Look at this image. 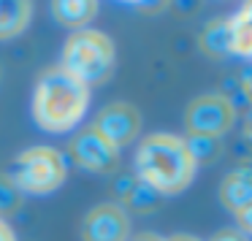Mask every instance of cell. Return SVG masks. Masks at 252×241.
I'll list each match as a JSON object with an SVG mask.
<instances>
[{
  "mask_svg": "<svg viewBox=\"0 0 252 241\" xmlns=\"http://www.w3.org/2000/svg\"><path fill=\"white\" fill-rule=\"evenodd\" d=\"M198 44H201L203 55H209V57H225L228 55V28H225V19L209 22L206 28H203Z\"/></svg>",
  "mask_w": 252,
  "mask_h": 241,
  "instance_id": "cell-13",
  "label": "cell"
},
{
  "mask_svg": "<svg viewBox=\"0 0 252 241\" xmlns=\"http://www.w3.org/2000/svg\"><path fill=\"white\" fill-rule=\"evenodd\" d=\"M136 179L152 187L158 195H176L187 190L195 179V160L187 149L185 138L174 133H152L138 141L136 157H133Z\"/></svg>",
  "mask_w": 252,
  "mask_h": 241,
  "instance_id": "cell-1",
  "label": "cell"
},
{
  "mask_svg": "<svg viewBox=\"0 0 252 241\" xmlns=\"http://www.w3.org/2000/svg\"><path fill=\"white\" fill-rule=\"evenodd\" d=\"M19 192L28 195H49L60 190L68 176L65 154L55 147H30L17 154L14 171L8 174Z\"/></svg>",
  "mask_w": 252,
  "mask_h": 241,
  "instance_id": "cell-4",
  "label": "cell"
},
{
  "mask_svg": "<svg viewBox=\"0 0 252 241\" xmlns=\"http://www.w3.org/2000/svg\"><path fill=\"white\" fill-rule=\"evenodd\" d=\"M236 103L222 92L198 95L185 109V125L190 136L220 138L236 125Z\"/></svg>",
  "mask_w": 252,
  "mask_h": 241,
  "instance_id": "cell-5",
  "label": "cell"
},
{
  "mask_svg": "<svg viewBox=\"0 0 252 241\" xmlns=\"http://www.w3.org/2000/svg\"><path fill=\"white\" fill-rule=\"evenodd\" d=\"M133 241H165V239H160V236H155V233H141V236H136Z\"/></svg>",
  "mask_w": 252,
  "mask_h": 241,
  "instance_id": "cell-20",
  "label": "cell"
},
{
  "mask_svg": "<svg viewBox=\"0 0 252 241\" xmlns=\"http://www.w3.org/2000/svg\"><path fill=\"white\" fill-rule=\"evenodd\" d=\"M98 14L95 0H55L52 3V17L71 30H84Z\"/></svg>",
  "mask_w": 252,
  "mask_h": 241,
  "instance_id": "cell-11",
  "label": "cell"
},
{
  "mask_svg": "<svg viewBox=\"0 0 252 241\" xmlns=\"http://www.w3.org/2000/svg\"><path fill=\"white\" fill-rule=\"evenodd\" d=\"M122 203H125L127 209H133V211H155L158 209V203L163 201V195H158V192L152 190V187H147V184H141L138 179H133V184L127 187V192L120 198ZM122 206V209H125Z\"/></svg>",
  "mask_w": 252,
  "mask_h": 241,
  "instance_id": "cell-14",
  "label": "cell"
},
{
  "mask_svg": "<svg viewBox=\"0 0 252 241\" xmlns=\"http://www.w3.org/2000/svg\"><path fill=\"white\" fill-rule=\"evenodd\" d=\"M220 203L239 222V230L250 236L252 230V168L241 163L220 181Z\"/></svg>",
  "mask_w": 252,
  "mask_h": 241,
  "instance_id": "cell-7",
  "label": "cell"
},
{
  "mask_svg": "<svg viewBox=\"0 0 252 241\" xmlns=\"http://www.w3.org/2000/svg\"><path fill=\"white\" fill-rule=\"evenodd\" d=\"M22 192H19V187L14 184V179L8 174H0V219L8 217V214L19 211V206H22Z\"/></svg>",
  "mask_w": 252,
  "mask_h": 241,
  "instance_id": "cell-16",
  "label": "cell"
},
{
  "mask_svg": "<svg viewBox=\"0 0 252 241\" xmlns=\"http://www.w3.org/2000/svg\"><path fill=\"white\" fill-rule=\"evenodd\" d=\"M33 6L28 0H0V41L17 38L28 30Z\"/></svg>",
  "mask_w": 252,
  "mask_h": 241,
  "instance_id": "cell-12",
  "label": "cell"
},
{
  "mask_svg": "<svg viewBox=\"0 0 252 241\" xmlns=\"http://www.w3.org/2000/svg\"><path fill=\"white\" fill-rule=\"evenodd\" d=\"M82 241H127L130 239V217L120 203H100L84 214L79 225Z\"/></svg>",
  "mask_w": 252,
  "mask_h": 241,
  "instance_id": "cell-6",
  "label": "cell"
},
{
  "mask_svg": "<svg viewBox=\"0 0 252 241\" xmlns=\"http://www.w3.org/2000/svg\"><path fill=\"white\" fill-rule=\"evenodd\" d=\"M114 65H117V49L114 41L106 33L84 28V30H73L68 35L65 46H63L60 68L76 82H82L84 87L109 82V76L114 73Z\"/></svg>",
  "mask_w": 252,
  "mask_h": 241,
  "instance_id": "cell-3",
  "label": "cell"
},
{
  "mask_svg": "<svg viewBox=\"0 0 252 241\" xmlns=\"http://www.w3.org/2000/svg\"><path fill=\"white\" fill-rule=\"evenodd\" d=\"M71 157L84 171H93V174H111V171L120 168V149L111 147L93 127L82 130L71 141Z\"/></svg>",
  "mask_w": 252,
  "mask_h": 241,
  "instance_id": "cell-9",
  "label": "cell"
},
{
  "mask_svg": "<svg viewBox=\"0 0 252 241\" xmlns=\"http://www.w3.org/2000/svg\"><path fill=\"white\" fill-rule=\"evenodd\" d=\"M228 28V55L250 57L252 55V3H244L230 19H225Z\"/></svg>",
  "mask_w": 252,
  "mask_h": 241,
  "instance_id": "cell-10",
  "label": "cell"
},
{
  "mask_svg": "<svg viewBox=\"0 0 252 241\" xmlns=\"http://www.w3.org/2000/svg\"><path fill=\"white\" fill-rule=\"evenodd\" d=\"M165 241H201V239H195V236H187V233H176V236H171V239H165Z\"/></svg>",
  "mask_w": 252,
  "mask_h": 241,
  "instance_id": "cell-19",
  "label": "cell"
},
{
  "mask_svg": "<svg viewBox=\"0 0 252 241\" xmlns=\"http://www.w3.org/2000/svg\"><path fill=\"white\" fill-rule=\"evenodd\" d=\"M209 241H250V236L241 233L239 228H222V230H217Z\"/></svg>",
  "mask_w": 252,
  "mask_h": 241,
  "instance_id": "cell-17",
  "label": "cell"
},
{
  "mask_svg": "<svg viewBox=\"0 0 252 241\" xmlns=\"http://www.w3.org/2000/svg\"><path fill=\"white\" fill-rule=\"evenodd\" d=\"M90 106V87L68 76L60 65L46 68L33 90V120L46 133H68Z\"/></svg>",
  "mask_w": 252,
  "mask_h": 241,
  "instance_id": "cell-2",
  "label": "cell"
},
{
  "mask_svg": "<svg viewBox=\"0 0 252 241\" xmlns=\"http://www.w3.org/2000/svg\"><path fill=\"white\" fill-rule=\"evenodd\" d=\"M187 149H190L195 165L201 163H212L220 157V138H206V136H187L185 138Z\"/></svg>",
  "mask_w": 252,
  "mask_h": 241,
  "instance_id": "cell-15",
  "label": "cell"
},
{
  "mask_svg": "<svg viewBox=\"0 0 252 241\" xmlns=\"http://www.w3.org/2000/svg\"><path fill=\"white\" fill-rule=\"evenodd\" d=\"M93 130L100 133L111 147L122 149L130 141H136L138 133H141V114H138L136 106L130 103H109L106 109L98 111L93 122Z\"/></svg>",
  "mask_w": 252,
  "mask_h": 241,
  "instance_id": "cell-8",
  "label": "cell"
},
{
  "mask_svg": "<svg viewBox=\"0 0 252 241\" xmlns=\"http://www.w3.org/2000/svg\"><path fill=\"white\" fill-rule=\"evenodd\" d=\"M0 241H17V233L6 219H0Z\"/></svg>",
  "mask_w": 252,
  "mask_h": 241,
  "instance_id": "cell-18",
  "label": "cell"
}]
</instances>
